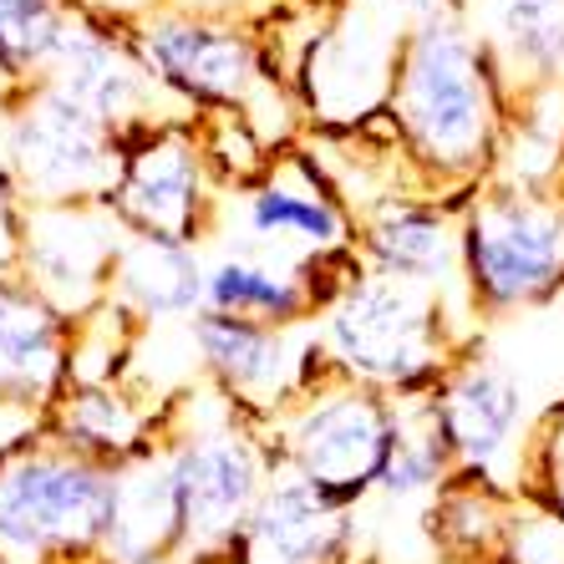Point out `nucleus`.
<instances>
[{"label": "nucleus", "instance_id": "19", "mask_svg": "<svg viewBox=\"0 0 564 564\" xmlns=\"http://www.w3.org/2000/svg\"><path fill=\"white\" fill-rule=\"evenodd\" d=\"M214 564H367L361 509H341L295 473H280L229 554Z\"/></svg>", "mask_w": 564, "mask_h": 564}, {"label": "nucleus", "instance_id": "8", "mask_svg": "<svg viewBox=\"0 0 564 564\" xmlns=\"http://www.w3.org/2000/svg\"><path fill=\"white\" fill-rule=\"evenodd\" d=\"M0 148H6L26 209L107 204L122 158H128V143L118 132L41 77L0 107Z\"/></svg>", "mask_w": 564, "mask_h": 564}, {"label": "nucleus", "instance_id": "20", "mask_svg": "<svg viewBox=\"0 0 564 564\" xmlns=\"http://www.w3.org/2000/svg\"><path fill=\"white\" fill-rule=\"evenodd\" d=\"M188 554V524L178 478H173L169 447L132 453L112 468V503H107V539L102 564H169Z\"/></svg>", "mask_w": 564, "mask_h": 564}, {"label": "nucleus", "instance_id": "16", "mask_svg": "<svg viewBox=\"0 0 564 564\" xmlns=\"http://www.w3.org/2000/svg\"><path fill=\"white\" fill-rule=\"evenodd\" d=\"M77 321L21 270H0V412L36 427L77 377Z\"/></svg>", "mask_w": 564, "mask_h": 564}, {"label": "nucleus", "instance_id": "13", "mask_svg": "<svg viewBox=\"0 0 564 564\" xmlns=\"http://www.w3.org/2000/svg\"><path fill=\"white\" fill-rule=\"evenodd\" d=\"M122 245L128 229L107 204H46V209H26L15 270L82 326L112 301Z\"/></svg>", "mask_w": 564, "mask_h": 564}, {"label": "nucleus", "instance_id": "25", "mask_svg": "<svg viewBox=\"0 0 564 564\" xmlns=\"http://www.w3.org/2000/svg\"><path fill=\"white\" fill-rule=\"evenodd\" d=\"M519 494L564 519V397L529 427L519 458Z\"/></svg>", "mask_w": 564, "mask_h": 564}, {"label": "nucleus", "instance_id": "17", "mask_svg": "<svg viewBox=\"0 0 564 564\" xmlns=\"http://www.w3.org/2000/svg\"><path fill=\"white\" fill-rule=\"evenodd\" d=\"M356 254L402 285L463 301V209L422 194H381L356 204ZM468 305V301H463Z\"/></svg>", "mask_w": 564, "mask_h": 564}, {"label": "nucleus", "instance_id": "9", "mask_svg": "<svg viewBox=\"0 0 564 564\" xmlns=\"http://www.w3.org/2000/svg\"><path fill=\"white\" fill-rule=\"evenodd\" d=\"M107 209L118 214L128 235L178 239L204 250L229 209V188L209 158L204 122L188 112V118H169L138 132L128 143Z\"/></svg>", "mask_w": 564, "mask_h": 564}, {"label": "nucleus", "instance_id": "22", "mask_svg": "<svg viewBox=\"0 0 564 564\" xmlns=\"http://www.w3.org/2000/svg\"><path fill=\"white\" fill-rule=\"evenodd\" d=\"M204 290H209V254L198 245L128 235L118 280H112V305L143 330L169 326V321L188 326L204 311Z\"/></svg>", "mask_w": 564, "mask_h": 564}, {"label": "nucleus", "instance_id": "3", "mask_svg": "<svg viewBox=\"0 0 564 564\" xmlns=\"http://www.w3.org/2000/svg\"><path fill=\"white\" fill-rule=\"evenodd\" d=\"M326 361L341 377L361 381L392 402H422L458 367L473 346H484L478 321L458 295L422 290L361 270L315 321Z\"/></svg>", "mask_w": 564, "mask_h": 564}, {"label": "nucleus", "instance_id": "26", "mask_svg": "<svg viewBox=\"0 0 564 564\" xmlns=\"http://www.w3.org/2000/svg\"><path fill=\"white\" fill-rule=\"evenodd\" d=\"M21 235H26V198H21V184H15L6 148H0V270H15Z\"/></svg>", "mask_w": 564, "mask_h": 564}, {"label": "nucleus", "instance_id": "7", "mask_svg": "<svg viewBox=\"0 0 564 564\" xmlns=\"http://www.w3.org/2000/svg\"><path fill=\"white\" fill-rule=\"evenodd\" d=\"M397 427H402V402L341 377L336 367L270 422L280 468L341 509H367L377 499Z\"/></svg>", "mask_w": 564, "mask_h": 564}, {"label": "nucleus", "instance_id": "14", "mask_svg": "<svg viewBox=\"0 0 564 564\" xmlns=\"http://www.w3.org/2000/svg\"><path fill=\"white\" fill-rule=\"evenodd\" d=\"M437 427H443L458 473L473 478H499L519 488V458L529 443L524 422V381L503 367L499 356L473 346L458 367L437 381L427 397Z\"/></svg>", "mask_w": 564, "mask_h": 564}, {"label": "nucleus", "instance_id": "2", "mask_svg": "<svg viewBox=\"0 0 564 564\" xmlns=\"http://www.w3.org/2000/svg\"><path fill=\"white\" fill-rule=\"evenodd\" d=\"M148 77L194 118H245L270 148L295 143V72L275 56V36L219 6H138L118 15Z\"/></svg>", "mask_w": 564, "mask_h": 564}, {"label": "nucleus", "instance_id": "18", "mask_svg": "<svg viewBox=\"0 0 564 564\" xmlns=\"http://www.w3.org/2000/svg\"><path fill=\"white\" fill-rule=\"evenodd\" d=\"M173 392L153 387L143 371L132 367L122 377H72L66 392L52 402V412L36 422L46 437L82 458L118 468L132 453H143L169 427Z\"/></svg>", "mask_w": 564, "mask_h": 564}, {"label": "nucleus", "instance_id": "6", "mask_svg": "<svg viewBox=\"0 0 564 564\" xmlns=\"http://www.w3.org/2000/svg\"><path fill=\"white\" fill-rule=\"evenodd\" d=\"M564 295V184L488 178L463 204V301L473 321H509Z\"/></svg>", "mask_w": 564, "mask_h": 564}, {"label": "nucleus", "instance_id": "23", "mask_svg": "<svg viewBox=\"0 0 564 564\" xmlns=\"http://www.w3.org/2000/svg\"><path fill=\"white\" fill-rule=\"evenodd\" d=\"M524 494L499 478L458 473L453 484L422 509V534L437 564H509L513 524Z\"/></svg>", "mask_w": 564, "mask_h": 564}, {"label": "nucleus", "instance_id": "10", "mask_svg": "<svg viewBox=\"0 0 564 564\" xmlns=\"http://www.w3.org/2000/svg\"><path fill=\"white\" fill-rule=\"evenodd\" d=\"M239 245L285 260H351L356 214L311 143H285L270 153L245 188L229 194Z\"/></svg>", "mask_w": 564, "mask_h": 564}, {"label": "nucleus", "instance_id": "11", "mask_svg": "<svg viewBox=\"0 0 564 564\" xmlns=\"http://www.w3.org/2000/svg\"><path fill=\"white\" fill-rule=\"evenodd\" d=\"M184 341L194 351L198 381H209L229 408L250 412L254 422H275L295 397L311 392L330 371L315 326L275 330L239 321V315L198 311L184 326Z\"/></svg>", "mask_w": 564, "mask_h": 564}, {"label": "nucleus", "instance_id": "27", "mask_svg": "<svg viewBox=\"0 0 564 564\" xmlns=\"http://www.w3.org/2000/svg\"><path fill=\"white\" fill-rule=\"evenodd\" d=\"M169 564H214V560H169Z\"/></svg>", "mask_w": 564, "mask_h": 564}, {"label": "nucleus", "instance_id": "12", "mask_svg": "<svg viewBox=\"0 0 564 564\" xmlns=\"http://www.w3.org/2000/svg\"><path fill=\"white\" fill-rule=\"evenodd\" d=\"M41 82H52L62 97L87 107L122 143H132L138 132L169 118H188L184 107L148 77V66L138 62L118 15L93 6V0H77L72 15L62 21V36H56Z\"/></svg>", "mask_w": 564, "mask_h": 564}, {"label": "nucleus", "instance_id": "15", "mask_svg": "<svg viewBox=\"0 0 564 564\" xmlns=\"http://www.w3.org/2000/svg\"><path fill=\"white\" fill-rule=\"evenodd\" d=\"M361 270H367L361 254H351V260H285V254L235 245V250L209 254L204 311L239 315V321L275 330H311Z\"/></svg>", "mask_w": 564, "mask_h": 564}, {"label": "nucleus", "instance_id": "5", "mask_svg": "<svg viewBox=\"0 0 564 564\" xmlns=\"http://www.w3.org/2000/svg\"><path fill=\"white\" fill-rule=\"evenodd\" d=\"M112 468L41 427L0 443V564H102Z\"/></svg>", "mask_w": 564, "mask_h": 564}, {"label": "nucleus", "instance_id": "4", "mask_svg": "<svg viewBox=\"0 0 564 564\" xmlns=\"http://www.w3.org/2000/svg\"><path fill=\"white\" fill-rule=\"evenodd\" d=\"M163 447H169L178 499H184V560H224L239 529L250 524L264 488L285 473L270 422H254L250 412L229 408L209 381L194 377L173 392Z\"/></svg>", "mask_w": 564, "mask_h": 564}, {"label": "nucleus", "instance_id": "1", "mask_svg": "<svg viewBox=\"0 0 564 564\" xmlns=\"http://www.w3.org/2000/svg\"><path fill=\"white\" fill-rule=\"evenodd\" d=\"M315 132L356 148L361 178L336 184L351 209L381 194H422L463 209L488 178H499L509 138V102L468 6L427 15L402 41L381 112L356 128Z\"/></svg>", "mask_w": 564, "mask_h": 564}, {"label": "nucleus", "instance_id": "24", "mask_svg": "<svg viewBox=\"0 0 564 564\" xmlns=\"http://www.w3.org/2000/svg\"><path fill=\"white\" fill-rule=\"evenodd\" d=\"M453 478H458V463H453V447H447L443 427H437L433 408H427V397L422 402H402V427H397L392 458L381 468L377 499L422 503L427 509Z\"/></svg>", "mask_w": 564, "mask_h": 564}, {"label": "nucleus", "instance_id": "21", "mask_svg": "<svg viewBox=\"0 0 564 564\" xmlns=\"http://www.w3.org/2000/svg\"><path fill=\"white\" fill-rule=\"evenodd\" d=\"M473 31L499 72L503 102L564 93V0H463Z\"/></svg>", "mask_w": 564, "mask_h": 564}, {"label": "nucleus", "instance_id": "28", "mask_svg": "<svg viewBox=\"0 0 564 564\" xmlns=\"http://www.w3.org/2000/svg\"><path fill=\"white\" fill-rule=\"evenodd\" d=\"M367 564H377V560H367Z\"/></svg>", "mask_w": 564, "mask_h": 564}]
</instances>
